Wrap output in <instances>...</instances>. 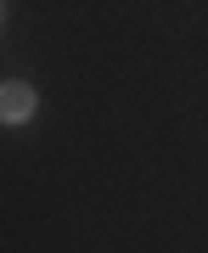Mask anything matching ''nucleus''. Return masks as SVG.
<instances>
[{
    "instance_id": "f257e3e1",
    "label": "nucleus",
    "mask_w": 208,
    "mask_h": 253,
    "mask_svg": "<svg viewBox=\"0 0 208 253\" xmlns=\"http://www.w3.org/2000/svg\"><path fill=\"white\" fill-rule=\"evenodd\" d=\"M34 118V90L23 79H6L0 84V124H28Z\"/></svg>"
},
{
    "instance_id": "f03ea898",
    "label": "nucleus",
    "mask_w": 208,
    "mask_h": 253,
    "mask_svg": "<svg viewBox=\"0 0 208 253\" xmlns=\"http://www.w3.org/2000/svg\"><path fill=\"white\" fill-rule=\"evenodd\" d=\"M0 23H6V0H0Z\"/></svg>"
}]
</instances>
